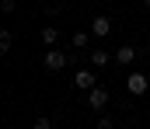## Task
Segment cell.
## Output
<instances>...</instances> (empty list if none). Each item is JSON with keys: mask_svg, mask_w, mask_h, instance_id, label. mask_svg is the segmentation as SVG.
Segmentation results:
<instances>
[{"mask_svg": "<svg viewBox=\"0 0 150 129\" xmlns=\"http://www.w3.org/2000/svg\"><path fill=\"white\" fill-rule=\"evenodd\" d=\"M67 63H70V56H67V52H59V49H45V59H42V66H45V70H52V73H56V70H63Z\"/></svg>", "mask_w": 150, "mask_h": 129, "instance_id": "obj_1", "label": "cell"}, {"mask_svg": "<svg viewBox=\"0 0 150 129\" xmlns=\"http://www.w3.org/2000/svg\"><path fill=\"white\" fill-rule=\"evenodd\" d=\"M126 87H129V94H147L150 80H147V73H129L126 77Z\"/></svg>", "mask_w": 150, "mask_h": 129, "instance_id": "obj_2", "label": "cell"}, {"mask_svg": "<svg viewBox=\"0 0 150 129\" xmlns=\"http://www.w3.org/2000/svg\"><path fill=\"white\" fill-rule=\"evenodd\" d=\"M87 105H91L94 112H101V108L108 105V91H105V87H94V91H87Z\"/></svg>", "mask_w": 150, "mask_h": 129, "instance_id": "obj_3", "label": "cell"}, {"mask_svg": "<svg viewBox=\"0 0 150 129\" xmlns=\"http://www.w3.org/2000/svg\"><path fill=\"white\" fill-rule=\"evenodd\" d=\"M74 87L77 91H94V70H77Z\"/></svg>", "mask_w": 150, "mask_h": 129, "instance_id": "obj_4", "label": "cell"}, {"mask_svg": "<svg viewBox=\"0 0 150 129\" xmlns=\"http://www.w3.org/2000/svg\"><path fill=\"white\" fill-rule=\"evenodd\" d=\"M108 32H112V21H108L105 14H98V18L91 21V35H94V39H105Z\"/></svg>", "mask_w": 150, "mask_h": 129, "instance_id": "obj_5", "label": "cell"}, {"mask_svg": "<svg viewBox=\"0 0 150 129\" xmlns=\"http://www.w3.org/2000/svg\"><path fill=\"white\" fill-rule=\"evenodd\" d=\"M115 59H119V63H133V59H136V45H122V49L115 52Z\"/></svg>", "mask_w": 150, "mask_h": 129, "instance_id": "obj_6", "label": "cell"}, {"mask_svg": "<svg viewBox=\"0 0 150 129\" xmlns=\"http://www.w3.org/2000/svg\"><path fill=\"white\" fill-rule=\"evenodd\" d=\"M42 42H45V49H52V45L59 42V32H56L52 25H49V28H42Z\"/></svg>", "mask_w": 150, "mask_h": 129, "instance_id": "obj_7", "label": "cell"}, {"mask_svg": "<svg viewBox=\"0 0 150 129\" xmlns=\"http://www.w3.org/2000/svg\"><path fill=\"white\" fill-rule=\"evenodd\" d=\"M91 66H108V52L105 49H94L91 52Z\"/></svg>", "mask_w": 150, "mask_h": 129, "instance_id": "obj_8", "label": "cell"}, {"mask_svg": "<svg viewBox=\"0 0 150 129\" xmlns=\"http://www.w3.org/2000/svg\"><path fill=\"white\" fill-rule=\"evenodd\" d=\"M87 39H91V35H84V32H74V39H70V42H74V49H84V45H87Z\"/></svg>", "mask_w": 150, "mask_h": 129, "instance_id": "obj_9", "label": "cell"}, {"mask_svg": "<svg viewBox=\"0 0 150 129\" xmlns=\"http://www.w3.org/2000/svg\"><path fill=\"white\" fill-rule=\"evenodd\" d=\"M11 39H14L11 32H0V52H7V49H11Z\"/></svg>", "mask_w": 150, "mask_h": 129, "instance_id": "obj_10", "label": "cell"}, {"mask_svg": "<svg viewBox=\"0 0 150 129\" xmlns=\"http://www.w3.org/2000/svg\"><path fill=\"white\" fill-rule=\"evenodd\" d=\"M0 11H4V14H11V11H14V0H0Z\"/></svg>", "mask_w": 150, "mask_h": 129, "instance_id": "obj_11", "label": "cell"}, {"mask_svg": "<svg viewBox=\"0 0 150 129\" xmlns=\"http://www.w3.org/2000/svg\"><path fill=\"white\" fill-rule=\"evenodd\" d=\"M143 7H147V11H150V0H143Z\"/></svg>", "mask_w": 150, "mask_h": 129, "instance_id": "obj_12", "label": "cell"}]
</instances>
